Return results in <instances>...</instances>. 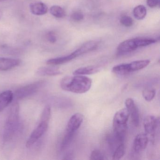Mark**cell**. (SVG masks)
Masks as SVG:
<instances>
[{
	"instance_id": "cell-24",
	"label": "cell",
	"mask_w": 160,
	"mask_h": 160,
	"mask_svg": "<svg viewBox=\"0 0 160 160\" xmlns=\"http://www.w3.org/2000/svg\"><path fill=\"white\" fill-rule=\"evenodd\" d=\"M90 159L91 160H107V158L103 152L101 150L95 149L92 152Z\"/></svg>"
},
{
	"instance_id": "cell-26",
	"label": "cell",
	"mask_w": 160,
	"mask_h": 160,
	"mask_svg": "<svg viewBox=\"0 0 160 160\" xmlns=\"http://www.w3.org/2000/svg\"><path fill=\"white\" fill-rule=\"evenodd\" d=\"M84 15L83 13L79 11H77L73 13L71 15V18L75 22H80L84 19Z\"/></svg>"
},
{
	"instance_id": "cell-27",
	"label": "cell",
	"mask_w": 160,
	"mask_h": 160,
	"mask_svg": "<svg viewBox=\"0 0 160 160\" xmlns=\"http://www.w3.org/2000/svg\"><path fill=\"white\" fill-rule=\"evenodd\" d=\"M47 38L48 42L51 43H55L57 42V37L53 32H49L47 33Z\"/></svg>"
},
{
	"instance_id": "cell-25",
	"label": "cell",
	"mask_w": 160,
	"mask_h": 160,
	"mask_svg": "<svg viewBox=\"0 0 160 160\" xmlns=\"http://www.w3.org/2000/svg\"><path fill=\"white\" fill-rule=\"evenodd\" d=\"M120 22L122 26L125 27H131L132 26L133 22L132 19L130 17L128 16H124L121 18Z\"/></svg>"
},
{
	"instance_id": "cell-9",
	"label": "cell",
	"mask_w": 160,
	"mask_h": 160,
	"mask_svg": "<svg viewBox=\"0 0 160 160\" xmlns=\"http://www.w3.org/2000/svg\"><path fill=\"white\" fill-rule=\"evenodd\" d=\"M125 105L133 124L136 127H138L139 123V114L138 108L134 101L132 98H127L125 101Z\"/></svg>"
},
{
	"instance_id": "cell-22",
	"label": "cell",
	"mask_w": 160,
	"mask_h": 160,
	"mask_svg": "<svg viewBox=\"0 0 160 160\" xmlns=\"http://www.w3.org/2000/svg\"><path fill=\"white\" fill-rule=\"evenodd\" d=\"M126 149L124 143H122L118 145L115 149L113 155L112 159L113 160H120L123 157L125 153Z\"/></svg>"
},
{
	"instance_id": "cell-7",
	"label": "cell",
	"mask_w": 160,
	"mask_h": 160,
	"mask_svg": "<svg viewBox=\"0 0 160 160\" xmlns=\"http://www.w3.org/2000/svg\"><path fill=\"white\" fill-rule=\"evenodd\" d=\"M140 47H142L141 38H133L121 43L117 48V52L118 54L122 55L134 51Z\"/></svg>"
},
{
	"instance_id": "cell-5",
	"label": "cell",
	"mask_w": 160,
	"mask_h": 160,
	"mask_svg": "<svg viewBox=\"0 0 160 160\" xmlns=\"http://www.w3.org/2000/svg\"><path fill=\"white\" fill-rule=\"evenodd\" d=\"M44 84L43 80L37 81L17 89L14 92V99L22 100L37 92Z\"/></svg>"
},
{
	"instance_id": "cell-17",
	"label": "cell",
	"mask_w": 160,
	"mask_h": 160,
	"mask_svg": "<svg viewBox=\"0 0 160 160\" xmlns=\"http://www.w3.org/2000/svg\"><path fill=\"white\" fill-rule=\"evenodd\" d=\"M75 58H76L75 56L72 53L67 56L50 59L47 61L46 63L48 65L56 66V65L64 64L72 60Z\"/></svg>"
},
{
	"instance_id": "cell-8",
	"label": "cell",
	"mask_w": 160,
	"mask_h": 160,
	"mask_svg": "<svg viewBox=\"0 0 160 160\" xmlns=\"http://www.w3.org/2000/svg\"><path fill=\"white\" fill-rule=\"evenodd\" d=\"M159 119L152 115L147 116L143 120V126L145 133L152 140L154 138L156 130L159 126Z\"/></svg>"
},
{
	"instance_id": "cell-20",
	"label": "cell",
	"mask_w": 160,
	"mask_h": 160,
	"mask_svg": "<svg viewBox=\"0 0 160 160\" xmlns=\"http://www.w3.org/2000/svg\"><path fill=\"white\" fill-rule=\"evenodd\" d=\"M147 11L146 7L142 5L135 7L133 11V14L138 20H142L146 17Z\"/></svg>"
},
{
	"instance_id": "cell-14",
	"label": "cell",
	"mask_w": 160,
	"mask_h": 160,
	"mask_svg": "<svg viewBox=\"0 0 160 160\" xmlns=\"http://www.w3.org/2000/svg\"><path fill=\"white\" fill-rule=\"evenodd\" d=\"M14 99L12 91L8 90L0 93V112L12 102Z\"/></svg>"
},
{
	"instance_id": "cell-6",
	"label": "cell",
	"mask_w": 160,
	"mask_h": 160,
	"mask_svg": "<svg viewBox=\"0 0 160 160\" xmlns=\"http://www.w3.org/2000/svg\"><path fill=\"white\" fill-rule=\"evenodd\" d=\"M49 121L40 119L38 125L32 131L27 140L26 146L27 148L31 147L36 143L47 131Z\"/></svg>"
},
{
	"instance_id": "cell-13",
	"label": "cell",
	"mask_w": 160,
	"mask_h": 160,
	"mask_svg": "<svg viewBox=\"0 0 160 160\" xmlns=\"http://www.w3.org/2000/svg\"><path fill=\"white\" fill-rule=\"evenodd\" d=\"M21 61L18 59L0 58V71H7L18 66Z\"/></svg>"
},
{
	"instance_id": "cell-28",
	"label": "cell",
	"mask_w": 160,
	"mask_h": 160,
	"mask_svg": "<svg viewBox=\"0 0 160 160\" xmlns=\"http://www.w3.org/2000/svg\"><path fill=\"white\" fill-rule=\"evenodd\" d=\"M160 0H147V4L150 8L157 7L160 4Z\"/></svg>"
},
{
	"instance_id": "cell-23",
	"label": "cell",
	"mask_w": 160,
	"mask_h": 160,
	"mask_svg": "<svg viewBox=\"0 0 160 160\" xmlns=\"http://www.w3.org/2000/svg\"><path fill=\"white\" fill-rule=\"evenodd\" d=\"M155 89L151 88H147L144 89L142 91V94L144 99L147 102H151L153 100L155 97Z\"/></svg>"
},
{
	"instance_id": "cell-15",
	"label": "cell",
	"mask_w": 160,
	"mask_h": 160,
	"mask_svg": "<svg viewBox=\"0 0 160 160\" xmlns=\"http://www.w3.org/2000/svg\"><path fill=\"white\" fill-rule=\"evenodd\" d=\"M30 8L32 13L36 16L44 15L47 13L48 11L46 4L42 2L31 3Z\"/></svg>"
},
{
	"instance_id": "cell-4",
	"label": "cell",
	"mask_w": 160,
	"mask_h": 160,
	"mask_svg": "<svg viewBox=\"0 0 160 160\" xmlns=\"http://www.w3.org/2000/svg\"><path fill=\"white\" fill-rule=\"evenodd\" d=\"M150 63L149 60L135 61L128 63L116 65L112 68V72L119 75H125L146 68Z\"/></svg>"
},
{
	"instance_id": "cell-30",
	"label": "cell",
	"mask_w": 160,
	"mask_h": 160,
	"mask_svg": "<svg viewBox=\"0 0 160 160\" xmlns=\"http://www.w3.org/2000/svg\"><path fill=\"white\" fill-rule=\"evenodd\" d=\"M5 1H7V0H0V2H2Z\"/></svg>"
},
{
	"instance_id": "cell-29",
	"label": "cell",
	"mask_w": 160,
	"mask_h": 160,
	"mask_svg": "<svg viewBox=\"0 0 160 160\" xmlns=\"http://www.w3.org/2000/svg\"><path fill=\"white\" fill-rule=\"evenodd\" d=\"M2 16V12L1 10H0V19H1Z\"/></svg>"
},
{
	"instance_id": "cell-19",
	"label": "cell",
	"mask_w": 160,
	"mask_h": 160,
	"mask_svg": "<svg viewBox=\"0 0 160 160\" xmlns=\"http://www.w3.org/2000/svg\"><path fill=\"white\" fill-rule=\"evenodd\" d=\"M76 132H68L66 131V132L61 144L60 148L62 151L64 150L69 147L75 135Z\"/></svg>"
},
{
	"instance_id": "cell-2",
	"label": "cell",
	"mask_w": 160,
	"mask_h": 160,
	"mask_svg": "<svg viewBox=\"0 0 160 160\" xmlns=\"http://www.w3.org/2000/svg\"><path fill=\"white\" fill-rule=\"evenodd\" d=\"M130 118L126 108L118 110L113 119V136L119 143H123L126 137L127 122Z\"/></svg>"
},
{
	"instance_id": "cell-21",
	"label": "cell",
	"mask_w": 160,
	"mask_h": 160,
	"mask_svg": "<svg viewBox=\"0 0 160 160\" xmlns=\"http://www.w3.org/2000/svg\"><path fill=\"white\" fill-rule=\"evenodd\" d=\"M49 12L52 16L57 18H63L66 15L64 9L58 5H54L50 7Z\"/></svg>"
},
{
	"instance_id": "cell-10",
	"label": "cell",
	"mask_w": 160,
	"mask_h": 160,
	"mask_svg": "<svg viewBox=\"0 0 160 160\" xmlns=\"http://www.w3.org/2000/svg\"><path fill=\"white\" fill-rule=\"evenodd\" d=\"M149 138L145 133L138 134L135 138L133 149L136 152L143 151L146 149L148 143Z\"/></svg>"
},
{
	"instance_id": "cell-18",
	"label": "cell",
	"mask_w": 160,
	"mask_h": 160,
	"mask_svg": "<svg viewBox=\"0 0 160 160\" xmlns=\"http://www.w3.org/2000/svg\"><path fill=\"white\" fill-rule=\"evenodd\" d=\"M100 71V67L96 66H88L81 67L73 72L74 75H87L96 73Z\"/></svg>"
},
{
	"instance_id": "cell-3",
	"label": "cell",
	"mask_w": 160,
	"mask_h": 160,
	"mask_svg": "<svg viewBox=\"0 0 160 160\" xmlns=\"http://www.w3.org/2000/svg\"><path fill=\"white\" fill-rule=\"evenodd\" d=\"M19 106L18 103L12 105L6 119L3 132L4 141L11 140L16 133L19 128Z\"/></svg>"
},
{
	"instance_id": "cell-16",
	"label": "cell",
	"mask_w": 160,
	"mask_h": 160,
	"mask_svg": "<svg viewBox=\"0 0 160 160\" xmlns=\"http://www.w3.org/2000/svg\"><path fill=\"white\" fill-rule=\"evenodd\" d=\"M62 73L58 68L53 67H42L36 71V74L41 76H55Z\"/></svg>"
},
{
	"instance_id": "cell-1",
	"label": "cell",
	"mask_w": 160,
	"mask_h": 160,
	"mask_svg": "<svg viewBox=\"0 0 160 160\" xmlns=\"http://www.w3.org/2000/svg\"><path fill=\"white\" fill-rule=\"evenodd\" d=\"M66 76L60 82L61 88L65 91L78 94L86 93L91 88L92 80L89 78L83 75Z\"/></svg>"
},
{
	"instance_id": "cell-12",
	"label": "cell",
	"mask_w": 160,
	"mask_h": 160,
	"mask_svg": "<svg viewBox=\"0 0 160 160\" xmlns=\"http://www.w3.org/2000/svg\"><path fill=\"white\" fill-rule=\"evenodd\" d=\"M99 43L100 42L96 40L87 42L83 44L81 47L76 49L75 51L72 52V53L75 56L76 58H77L83 54H86L95 50L98 47Z\"/></svg>"
},
{
	"instance_id": "cell-11",
	"label": "cell",
	"mask_w": 160,
	"mask_h": 160,
	"mask_svg": "<svg viewBox=\"0 0 160 160\" xmlns=\"http://www.w3.org/2000/svg\"><path fill=\"white\" fill-rule=\"evenodd\" d=\"M84 120L82 114L76 113L71 117L67 123L66 131L76 132L82 124Z\"/></svg>"
}]
</instances>
